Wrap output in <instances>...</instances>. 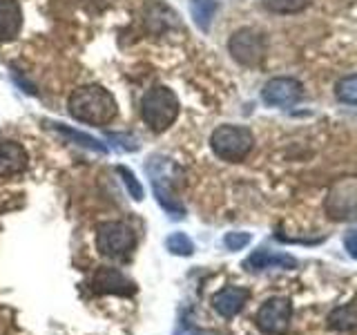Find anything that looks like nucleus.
Masks as SVG:
<instances>
[{"instance_id": "nucleus-1", "label": "nucleus", "mask_w": 357, "mask_h": 335, "mask_svg": "<svg viewBox=\"0 0 357 335\" xmlns=\"http://www.w3.org/2000/svg\"><path fill=\"white\" fill-rule=\"evenodd\" d=\"M67 107L76 121L87 123V126H107L119 112L114 96L100 85H83L74 89Z\"/></svg>"}, {"instance_id": "nucleus-2", "label": "nucleus", "mask_w": 357, "mask_h": 335, "mask_svg": "<svg viewBox=\"0 0 357 335\" xmlns=\"http://www.w3.org/2000/svg\"><path fill=\"white\" fill-rule=\"evenodd\" d=\"M178 96L170 87L156 85L141 98V119L152 132H165L178 117Z\"/></svg>"}, {"instance_id": "nucleus-3", "label": "nucleus", "mask_w": 357, "mask_h": 335, "mask_svg": "<svg viewBox=\"0 0 357 335\" xmlns=\"http://www.w3.org/2000/svg\"><path fill=\"white\" fill-rule=\"evenodd\" d=\"M145 170L150 174V181H152V190H154V197L159 201V206L167 212L170 217L174 219H183L185 217V208L181 201L176 199L174 193V181H172V172L176 170V165L165 159V156H152L145 165Z\"/></svg>"}, {"instance_id": "nucleus-4", "label": "nucleus", "mask_w": 357, "mask_h": 335, "mask_svg": "<svg viewBox=\"0 0 357 335\" xmlns=\"http://www.w3.org/2000/svg\"><path fill=\"white\" fill-rule=\"evenodd\" d=\"M210 148L221 161L241 163L255 148V137L248 128L219 126L210 137Z\"/></svg>"}, {"instance_id": "nucleus-5", "label": "nucleus", "mask_w": 357, "mask_h": 335, "mask_svg": "<svg viewBox=\"0 0 357 335\" xmlns=\"http://www.w3.org/2000/svg\"><path fill=\"white\" fill-rule=\"evenodd\" d=\"M324 208L333 221H357V177L335 181L324 201Z\"/></svg>"}, {"instance_id": "nucleus-6", "label": "nucleus", "mask_w": 357, "mask_h": 335, "mask_svg": "<svg viewBox=\"0 0 357 335\" xmlns=\"http://www.w3.org/2000/svg\"><path fill=\"white\" fill-rule=\"evenodd\" d=\"M137 237H134V230L128 226L126 221H103L98 223L96 228V248L100 255L112 257V260H119V257H126Z\"/></svg>"}, {"instance_id": "nucleus-7", "label": "nucleus", "mask_w": 357, "mask_h": 335, "mask_svg": "<svg viewBox=\"0 0 357 335\" xmlns=\"http://www.w3.org/2000/svg\"><path fill=\"white\" fill-rule=\"evenodd\" d=\"M228 52L243 67H259L266 56V36L252 27L237 29L228 40Z\"/></svg>"}, {"instance_id": "nucleus-8", "label": "nucleus", "mask_w": 357, "mask_h": 335, "mask_svg": "<svg viewBox=\"0 0 357 335\" xmlns=\"http://www.w3.org/2000/svg\"><path fill=\"white\" fill-rule=\"evenodd\" d=\"M290 318H293V302L277 295L264 302L261 308L257 311L255 322L266 335H286L290 329Z\"/></svg>"}, {"instance_id": "nucleus-9", "label": "nucleus", "mask_w": 357, "mask_h": 335, "mask_svg": "<svg viewBox=\"0 0 357 335\" xmlns=\"http://www.w3.org/2000/svg\"><path fill=\"white\" fill-rule=\"evenodd\" d=\"M301 96H304V85L293 76H275L261 89L264 103L271 107H290Z\"/></svg>"}, {"instance_id": "nucleus-10", "label": "nucleus", "mask_w": 357, "mask_h": 335, "mask_svg": "<svg viewBox=\"0 0 357 335\" xmlns=\"http://www.w3.org/2000/svg\"><path fill=\"white\" fill-rule=\"evenodd\" d=\"M92 290L100 295H132L137 286L119 268L98 266L92 275Z\"/></svg>"}, {"instance_id": "nucleus-11", "label": "nucleus", "mask_w": 357, "mask_h": 335, "mask_svg": "<svg viewBox=\"0 0 357 335\" xmlns=\"http://www.w3.org/2000/svg\"><path fill=\"white\" fill-rule=\"evenodd\" d=\"M248 297H250L248 288L226 286V288H221V290H217L215 295H212V308H215L221 318L232 320L243 308V304L248 302Z\"/></svg>"}, {"instance_id": "nucleus-12", "label": "nucleus", "mask_w": 357, "mask_h": 335, "mask_svg": "<svg viewBox=\"0 0 357 335\" xmlns=\"http://www.w3.org/2000/svg\"><path fill=\"white\" fill-rule=\"evenodd\" d=\"M243 268H248V271H266V268H286V271H293V268H297V260L288 253L257 248L248 260H245Z\"/></svg>"}, {"instance_id": "nucleus-13", "label": "nucleus", "mask_w": 357, "mask_h": 335, "mask_svg": "<svg viewBox=\"0 0 357 335\" xmlns=\"http://www.w3.org/2000/svg\"><path fill=\"white\" fill-rule=\"evenodd\" d=\"M27 168V152L16 141H0V177H14Z\"/></svg>"}, {"instance_id": "nucleus-14", "label": "nucleus", "mask_w": 357, "mask_h": 335, "mask_svg": "<svg viewBox=\"0 0 357 335\" xmlns=\"http://www.w3.org/2000/svg\"><path fill=\"white\" fill-rule=\"evenodd\" d=\"M22 27L18 0H0V40H14Z\"/></svg>"}, {"instance_id": "nucleus-15", "label": "nucleus", "mask_w": 357, "mask_h": 335, "mask_svg": "<svg viewBox=\"0 0 357 335\" xmlns=\"http://www.w3.org/2000/svg\"><path fill=\"white\" fill-rule=\"evenodd\" d=\"M52 128L63 134V137L67 141H72L76 145H81V148H87V150H94V152H100V154H105L107 152V145L105 143H100L96 137H92V134H85L81 130H74L70 126H65V123H52Z\"/></svg>"}, {"instance_id": "nucleus-16", "label": "nucleus", "mask_w": 357, "mask_h": 335, "mask_svg": "<svg viewBox=\"0 0 357 335\" xmlns=\"http://www.w3.org/2000/svg\"><path fill=\"white\" fill-rule=\"evenodd\" d=\"M219 9L217 0H190V14L195 18V25L201 31H208L212 25V18H215Z\"/></svg>"}, {"instance_id": "nucleus-17", "label": "nucleus", "mask_w": 357, "mask_h": 335, "mask_svg": "<svg viewBox=\"0 0 357 335\" xmlns=\"http://www.w3.org/2000/svg\"><path fill=\"white\" fill-rule=\"evenodd\" d=\"M357 327V304L337 306L328 315V329L333 331H351Z\"/></svg>"}, {"instance_id": "nucleus-18", "label": "nucleus", "mask_w": 357, "mask_h": 335, "mask_svg": "<svg viewBox=\"0 0 357 335\" xmlns=\"http://www.w3.org/2000/svg\"><path fill=\"white\" fill-rule=\"evenodd\" d=\"M335 96L344 105H357V74L340 78L335 85Z\"/></svg>"}, {"instance_id": "nucleus-19", "label": "nucleus", "mask_w": 357, "mask_h": 335, "mask_svg": "<svg viewBox=\"0 0 357 335\" xmlns=\"http://www.w3.org/2000/svg\"><path fill=\"white\" fill-rule=\"evenodd\" d=\"M310 5V0H264V7L273 14H299Z\"/></svg>"}, {"instance_id": "nucleus-20", "label": "nucleus", "mask_w": 357, "mask_h": 335, "mask_svg": "<svg viewBox=\"0 0 357 335\" xmlns=\"http://www.w3.org/2000/svg\"><path fill=\"white\" fill-rule=\"evenodd\" d=\"M165 246L172 255H178V257H190L195 253V244L185 232H172L170 237L165 239Z\"/></svg>"}, {"instance_id": "nucleus-21", "label": "nucleus", "mask_w": 357, "mask_h": 335, "mask_svg": "<svg viewBox=\"0 0 357 335\" xmlns=\"http://www.w3.org/2000/svg\"><path fill=\"white\" fill-rule=\"evenodd\" d=\"M116 172L121 174V179H123V184H126L130 197H132L134 201H143L145 193H143V186H141V181L137 179V174H134L132 170H128L126 165H119V168H116Z\"/></svg>"}, {"instance_id": "nucleus-22", "label": "nucleus", "mask_w": 357, "mask_h": 335, "mask_svg": "<svg viewBox=\"0 0 357 335\" xmlns=\"http://www.w3.org/2000/svg\"><path fill=\"white\" fill-rule=\"evenodd\" d=\"M250 241H252V234L250 232H228L226 237H223V244H226L228 251H241Z\"/></svg>"}, {"instance_id": "nucleus-23", "label": "nucleus", "mask_w": 357, "mask_h": 335, "mask_svg": "<svg viewBox=\"0 0 357 335\" xmlns=\"http://www.w3.org/2000/svg\"><path fill=\"white\" fill-rule=\"evenodd\" d=\"M107 139L119 143V148L126 150V152H137L139 150V141L134 139V137H130V134H109Z\"/></svg>"}, {"instance_id": "nucleus-24", "label": "nucleus", "mask_w": 357, "mask_h": 335, "mask_svg": "<svg viewBox=\"0 0 357 335\" xmlns=\"http://www.w3.org/2000/svg\"><path fill=\"white\" fill-rule=\"evenodd\" d=\"M344 246H346V253H349L353 260H357V230L346 234V237H344Z\"/></svg>"}]
</instances>
